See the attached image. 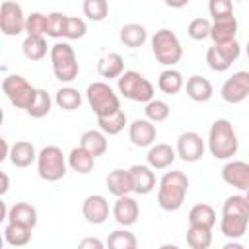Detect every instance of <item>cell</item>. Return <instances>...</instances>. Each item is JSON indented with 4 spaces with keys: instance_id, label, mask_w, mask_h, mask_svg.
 <instances>
[{
    "instance_id": "cell-1",
    "label": "cell",
    "mask_w": 249,
    "mask_h": 249,
    "mask_svg": "<svg viewBox=\"0 0 249 249\" xmlns=\"http://www.w3.org/2000/svg\"><path fill=\"white\" fill-rule=\"evenodd\" d=\"M187 191H189V177L183 171L177 169L165 171L158 189V204L167 212H175L183 206Z\"/></svg>"
},
{
    "instance_id": "cell-2",
    "label": "cell",
    "mask_w": 249,
    "mask_h": 249,
    "mask_svg": "<svg viewBox=\"0 0 249 249\" xmlns=\"http://www.w3.org/2000/svg\"><path fill=\"white\" fill-rule=\"evenodd\" d=\"M239 142L233 124L228 119H216L208 130V150L216 160H230L237 154Z\"/></svg>"
},
{
    "instance_id": "cell-3",
    "label": "cell",
    "mask_w": 249,
    "mask_h": 249,
    "mask_svg": "<svg viewBox=\"0 0 249 249\" xmlns=\"http://www.w3.org/2000/svg\"><path fill=\"white\" fill-rule=\"evenodd\" d=\"M152 53H154L156 60L160 64H165V66H173L183 58L181 41L167 27H161V29H158L154 33V37H152Z\"/></svg>"
},
{
    "instance_id": "cell-4",
    "label": "cell",
    "mask_w": 249,
    "mask_h": 249,
    "mask_svg": "<svg viewBox=\"0 0 249 249\" xmlns=\"http://www.w3.org/2000/svg\"><path fill=\"white\" fill-rule=\"evenodd\" d=\"M88 103L95 117H109L117 111H121L119 95L113 91V88L105 82H91L86 89Z\"/></svg>"
},
{
    "instance_id": "cell-5",
    "label": "cell",
    "mask_w": 249,
    "mask_h": 249,
    "mask_svg": "<svg viewBox=\"0 0 249 249\" xmlns=\"http://www.w3.org/2000/svg\"><path fill=\"white\" fill-rule=\"evenodd\" d=\"M51 62H53V72L54 78L68 84L72 80L78 78L80 74V66H78V58L74 49L68 43H54L51 47Z\"/></svg>"
},
{
    "instance_id": "cell-6",
    "label": "cell",
    "mask_w": 249,
    "mask_h": 249,
    "mask_svg": "<svg viewBox=\"0 0 249 249\" xmlns=\"http://www.w3.org/2000/svg\"><path fill=\"white\" fill-rule=\"evenodd\" d=\"M37 171L43 181L54 183L66 175V160L58 146H45L37 156Z\"/></svg>"
},
{
    "instance_id": "cell-7",
    "label": "cell",
    "mask_w": 249,
    "mask_h": 249,
    "mask_svg": "<svg viewBox=\"0 0 249 249\" xmlns=\"http://www.w3.org/2000/svg\"><path fill=\"white\" fill-rule=\"evenodd\" d=\"M119 93H123L130 101H140V103H150L154 99V86L150 80H146L142 74L134 70H126L119 80H117Z\"/></svg>"
},
{
    "instance_id": "cell-8",
    "label": "cell",
    "mask_w": 249,
    "mask_h": 249,
    "mask_svg": "<svg viewBox=\"0 0 249 249\" xmlns=\"http://www.w3.org/2000/svg\"><path fill=\"white\" fill-rule=\"evenodd\" d=\"M2 91L10 99V103L18 109H29L37 95V88H33L23 76L19 74H10L2 80Z\"/></svg>"
},
{
    "instance_id": "cell-9",
    "label": "cell",
    "mask_w": 249,
    "mask_h": 249,
    "mask_svg": "<svg viewBox=\"0 0 249 249\" xmlns=\"http://www.w3.org/2000/svg\"><path fill=\"white\" fill-rule=\"evenodd\" d=\"M241 54V47L237 41L224 43V45H212L206 51V64L214 72H226Z\"/></svg>"
},
{
    "instance_id": "cell-10",
    "label": "cell",
    "mask_w": 249,
    "mask_h": 249,
    "mask_svg": "<svg viewBox=\"0 0 249 249\" xmlns=\"http://www.w3.org/2000/svg\"><path fill=\"white\" fill-rule=\"evenodd\" d=\"M27 16H23V8L16 2H2L0 4V31L4 35L16 37L25 31Z\"/></svg>"
},
{
    "instance_id": "cell-11",
    "label": "cell",
    "mask_w": 249,
    "mask_h": 249,
    "mask_svg": "<svg viewBox=\"0 0 249 249\" xmlns=\"http://www.w3.org/2000/svg\"><path fill=\"white\" fill-rule=\"evenodd\" d=\"M204 150H206V144L202 140V136L198 132H193V130H187L183 134H179L177 138V156L187 161V163H195L198 161L202 156H204Z\"/></svg>"
},
{
    "instance_id": "cell-12",
    "label": "cell",
    "mask_w": 249,
    "mask_h": 249,
    "mask_svg": "<svg viewBox=\"0 0 249 249\" xmlns=\"http://www.w3.org/2000/svg\"><path fill=\"white\" fill-rule=\"evenodd\" d=\"M220 95L226 103H241L247 99L249 95V72L245 70H239L235 72L233 76H230L222 89H220Z\"/></svg>"
},
{
    "instance_id": "cell-13",
    "label": "cell",
    "mask_w": 249,
    "mask_h": 249,
    "mask_svg": "<svg viewBox=\"0 0 249 249\" xmlns=\"http://www.w3.org/2000/svg\"><path fill=\"white\" fill-rule=\"evenodd\" d=\"M222 179L230 187H235L239 191H249V163L247 161H228L222 167Z\"/></svg>"
},
{
    "instance_id": "cell-14",
    "label": "cell",
    "mask_w": 249,
    "mask_h": 249,
    "mask_svg": "<svg viewBox=\"0 0 249 249\" xmlns=\"http://www.w3.org/2000/svg\"><path fill=\"white\" fill-rule=\"evenodd\" d=\"M128 136L130 142L136 148H148L154 146L156 140V124L148 119H134L128 126Z\"/></svg>"
},
{
    "instance_id": "cell-15",
    "label": "cell",
    "mask_w": 249,
    "mask_h": 249,
    "mask_svg": "<svg viewBox=\"0 0 249 249\" xmlns=\"http://www.w3.org/2000/svg\"><path fill=\"white\" fill-rule=\"evenodd\" d=\"M82 214L89 224H103L109 218V202L103 195H89L82 202Z\"/></svg>"
},
{
    "instance_id": "cell-16",
    "label": "cell",
    "mask_w": 249,
    "mask_h": 249,
    "mask_svg": "<svg viewBox=\"0 0 249 249\" xmlns=\"http://www.w3.org/2000/svg\"><path fill=\"white\" fill-rule=\"evenodd\" d=\"M138 214H140V208H138V202L132 196H121L113 204V216H115L117 224H121L124 228L136 224Z\"/></svg>"
},
{
    "instance_id": "cell-17",
    "label": "cell",
    "mask_w": 249,
    "mask_h": 249,
    "mask_svg": "<svg viewBox=\"0 0 249 249\" xmlns=\"http://www.w3.org/2000/svg\"><path fill=\"white\" fill-rule=\"evenodd\" d=\"M128 171H130L132 189H134L136 195H148V193L154 191V187H156V175H154V171H152L150 165H140V163H136V165H132Z\"/></svg>"
},
{
    "instance_id": "cell-18",
    "label": "cell",
    "mask_w": 249,
    "mask_h": 249,
    "mask_svg": "<svg viewBox=\"0 0 249 249\" xmlns=\"http://www.w3.org/2000/svg\"><path fill=\"white\" fill-rule=\"evenodd\" d=\"M235 35H237V19H235V16L222 18V19H216L212 23L210 39L214 41V45L231 43V41H235Z\"/></svg>"
},
{
    "instance_id": "cell-19",
    "label": "cell",
    "mask_w": 249,
    "mask_h": 249,
    "mask_svg": "<svg viewBox=\"0 0 249 249\" xmlns=\"http://www.w3.org/2000/svg\"><path fill=\"white\" fill-rule=\"evenodd\" d=\"M107 189H109V193L115 195L117 198L128 196L130 193H134L130 171H128V169H113V171L107 175Z\"/></svg>"
},
{
    "instance_id": "cell-20",
    "label": "cell",
    "mask_w": 249,
    "mask_h": 249,
    "mask_svg": "<svg viewBox=\"0 0 249 249\" xmlns=\"http://www.w3.org/2000/svg\"><path fill=\"white\" fill-rule=\"evenodd\" d=\"M175 156H177V152L169 144H154V146H150L146 160L152 169H165L175 161Z\"/></svg>"
},
{
    "instance_id": "cell-21",
    "label": "cell",
    "mask_w": 249,
    "mask_h": 249,
    "mask_svg": "<svg viewBox=\"0 0 249 249\" xmlns=\"http://www.w3.org/2000/svg\"><path fill=\"white\" fill-rule=\"evenodd\" d=\"M8 222L19 224V226H25V228L33 230L35 224H37V210L29 202H16L14 206H10Z\"/></svg>"
},
{
    "instance_id": "cell-22",
    "label": "cell",
    "mask_w": 249,
    "mask_h": 249,
    "mask_svg": "<svg viewBox=\"0 0 249 249\" xmlns=\"http://www.w3.org/2000/svg\"><path fill=\"white\" fill-rule=\"evenodd\" d=\"M97 72H99L101 78H107V80L117 78L119 80L124 74V60H123V56L119 53H109V54L101 56L99 62H97Z\"/></svg>"
},
{
    "instance_id": "cell-23",
    "label": "cell",
    "mask_w": 249,
    "mask_h": 249,
    "mask_svg": "<svg viewBox=\"0 0 249 249\" xmlns=\"http://www.w3.org/2000/svg\"><path fill=\"white\" fill-rule=\"evenodd\" d=\"M189 226L212 230L216 226V210L210 204H204V202L195 204L189 210Z\"/></svg>"
},
{
    "instance_id": "cell-24",
    "label": "cell",
    "mask_w": 249,
    "mask_h": 249,
    "mask_svg": "<svg viewBox=\"0 0 249 249\" xmlns=\"http://www.w3.org/2000/svg\"><path fill=\"white\" fill-rule=\"evenodd\" d=\"M185 89H187V95L196 103H204L212 97V84L198 74H195L187 80Z\"/></svg>"
},
{
    "instance_id": "cell-25",
    "label": "cell",
    "mask_w": 249,
    "mask_h": 249,
    "mask_svg": "<svg viewBox=\"0 0 249 249\" xmlns=\"http://www.w3.org/2000/svg\"><path fill=\"white\" fill-rule=\"evenodd\" d=\"M80 148H84L93 158L103 156L107 152V136L101 130H86L80 136Z\"/></svg>"
},
{
    "instance_id": "cell-26",
    "label": "cell",
    "mask_w": 249,
    "mask_h": 249,
    "mask_svg": "<svg viewBox=\"0 0 249 249\" xmlns=\"http://www.w3.org/2000/svg\"><path fill=\"white\" fill-rule=\"evenodd\" d=\"M119 39L124 47H130V49H136V47H142L148 39V31L144 25L140 23H126L121 27L119 31Z\"/></svg>"
},
{
    "instance_id": "cell-27",
    "label": "cell",
    "mask_w": 249,
    "mask_h": 249,
    "mask_svg": "<svg viewBox=\"0 0 249 249\" xmlns=\"http://www.w3.org/2000/svg\"><path fill=\"white\" fill-rule=\"evenodd\" d=\"M39 154H35V148L31 142L27 140H19L12 146V152H10V161L16 165V167H29L35 160H37Z\"/></svg>"
},
{
    "instance_id": "cell-28",
    "label": "cell",
    "mask_w": 249,
    "mask_h": 249,
    "mask_svg": "<svg viewBox=\"0 0 249 249\" xmlns=\"http://www.w3.org/2000/svg\"><path fill=\"white\" fill-rule=\"evenodd\" d=\"M158 88H160L163 93H167V95H175V93H179V91L185 88V78H183V74H181L179 70L167 68V70H163V72L160 74V78H158Z\"/></svg>"
},
{
    "instance_id": "cell-29",
    "label": "cell",
    "mask_w": 249,
    "mask_h": 249,
    "mask_svg": "<svg viewBox=\"0 0 249 249\" xmlns=\"http://www.w3.org/2000/svg\"><path fill=\"white\" fill-rule=\"evenodd\" d=\"M247 224H249V218H243V216H222L220 230L228 239L237 241L247 231Z\"/></svg>"
},
{
    "instance_id": "cell-30",
    "label": "cell",
    "mask_w": 249,
    "mask_h": 249,
    "mask_svg": "<svg viewBox=\"0 0 249 249\" xmlns=\"http://www.w3.org/2000/svg\"><path fill=\"white\" fill-rule=\"evenodd\" d=\"M93 163H95V158L93 156H89L84 148H72L70 150V154H68V165H70V169H74L76 173H82V175H86V173H89L91 169H93Z\"/></svg>"
},
{
    "instance_id": "cell-31",
    "label": "cell",
    "mask_w": 249,
    "mask_h": 249,
    "mask_svg": "<svg viewBox=\"0 0 249 249\" xmlns=\"http://www.w3.org/2000/svg\"><path fill=\"white\" fill-rule=\"evenodd\" d=\"M31 239V228L19 226V224H12L8 222L4 228V241L12 247H23L27 245Z\"/></svg>"
},
{
    "instance_id": "cell-32",
    "label": "cell",
    "mask_w": 249,
    "mask_h": 249,
    "mask_svg": "<svg viewBox=\"0 0 249 249\" xmlns=\"http://www.w3.org/2000/svg\"><path fill=\"white\" fill-rule=\"evenodd\" d=\"M97 124H99V130L103 134L115 136V134H119L126 126V115L121 109V111H117V113H113L109 117H97Z\"/></svg>"
},
{
    "instance_id": "cell-33",
    "label": "cell",
    "mask_w": 249,
    "mask_h": 249,
    "mask_svg": "<svg viewBox=\"0 0 249 249\" xmlns=\"http://www.w3.org/2000/svg\"><path fill=\"white\" fill-rule=\"evenodd\" d=\"M107 249H136L138 247V241H136V235L128 230H115L109 233L107 241H105Z\"/></svg>"
},
{
    "instance_id": "cell-34",
    "label": "cell",
    "mask_w": 249,
    "mask_h": 249,
    "mask_svg": "<svg viewBox=\"0 0 249 249\" xmlns=\"http://www.w3.org/2000/svg\"><path fill=\"white\" fill-rule=\"evenodd\" d=\"M54 101H56V105H58L60 109H64V111H74V109L80 107L82 95H80V91H78L76 88L64 86V88H60V89L56 91Z\"/></svg>"
},
{
    "instance_id": "cell-35",
    "label": "cell",
    "mask_w": 249,
    "mask_h": 249,
    "mask_svg": "<svg viewBox=\"0 0 249 249\" xmlns=\"http://www.w3.org/2000/svg\"><path fill=\"white\" fill-rule=\"evenodd\" d=\"M187 245L191 249H208L212 245V230L189 226V230H187Z\"/></svg>"
},
{
    "instance_id": "cell-36",
    "label": "cell",
    "mask_w": 249,
    "mask_h": 249,
    "mask_svg": "<svg viewBox=\"0 0 249 249\" xmlns=\"http://www.w3.org/2000/svg\"><path fill=\"white\" fill-rule=\"evenodd\" d=\"M21 51L27 60H41L47 54V41L45 37H25Z\"/></svg>"
},
{
    "instance_id": "cell-37",
    "label": "cell",
    "mask_w": 249,
    "mask_h": 249,
    "mask_svg": "<svg viewBox=\"0 0 249 249\" xmlns=\"http://www.w3.org/2000/svg\"><path fill=\"white\" fill-rule=\"evenodd\" d=\"M51 105H53L51 95H49L45 89H37V95H35L33 103H31L29 109H27V115L33 117V119H43L45 115H49Z\"/></svg>"
},
{
    "instance_id": "cell-38",
    "label": "cell",
    "mask_w": 249,
    "mask_h": 249,
    "mask_svg": "<svg viewBox=\"0 0 249 249\" xmlns=\"http://www.w3.org/2000/svg\"><path fill=\"white\" fill-rule=\"evenodd\" d=\"M222 216H243V218H249V210H247L243 195L228 196L224 206H222Z\"/></svg>"
},
{
    "instance_id": "cell-39",
    "label": "cell",
    "mask_w": 249,
    "mask_h": 249,
    "mask_svg": "<svg viewBox=\"0 0 249 249\" xmlns=\"http://www.w3.org/2000/svg\"><path fill=\"white\" fill-rule=\"evenodd\" d=\"M25 33H27V37H45L47 35V16L41 12L29 14L27 21H25Z\"/></svg>"
},
{
    "instance_id": "cell-40",
    "label": "cell",
    "mask_w": 249,
    "mask_h": 249,
    "mask_svg": "<svg viewBox=\"0 0 249 249\" xmlns=\"http://www.w3.org/2000/svg\"><path fill=\"white\" fill-rule=\"evenodd\" d=\"M84 14L88 16V19L91 21H103L109 14V4L105 0H86L82 4Z\"/></svg>"
},
{
    "instance_id": "cell-41",
    "label": "cell",
    "mask_w": 249,
    "mask_h": 249,
    "mask_svg": "<svg viewBox=\"0 0 249 249\" xmlns=\"http://www.w3.org/2000/svg\"><path fill=\"white\" fill-rule=\"evenodd\" d=\"M144 113H146V119L152 121V123H161L169 117V105L161 99H152L150 103H146L144 107Z\"/></svg>"
},
{
    "instance_id": "cell-42",
    "label": "cell",
    "mask_w": 249,
    "mask_h": 249,
    "mask_svg": "<svg viewBox=\"0 0 249 249\" xmlns=\"http://www.w3.org/2000/svg\"><path fill=\"white\" fill-rule=\"evenodd\" d=\"M210 29H212V23L206 18H195L187 25V33L193 41H204L206 37H210Z\"/></svg>"
},
{
    "instance_id": "cell-43",
    "label": "cell",
    "mask_w": 249,
    "mask_h": 249,
    "mask_svg": "<svg viewBox=\"0 0 249 249\" xmlns=\"http://www.w3.org/2000/svg\"><path fill=\"white\" fill-rule=\"evenodd\" d=\"M66 14L62 12H51L47 16V35L53 39L64 37V25H66Z\"/></svg>"
},
{
    "instance_id": "cell-44",
    "label": "cell",
    "mask_w": 249,
    "mask_h": 249,
    "mask_svg": "<svg viewBox=\"0 0 249 249\" xmlns=\"http://www.w3.org/2000/svg\"><path fill=\"white\" fill-rule=\"evenodd\" d=\"M88 27H86V21L82 18H74V16H68L66 18V25H64V37L66 39H82L86 35Z\"/></svg>"
},
{
    "instance_id": "cell-45",
    "label": "cell",
    "mask_w": 249,
    "mask_h": 249,
    "mask_svg": "<svg viewBox=\"0 0 249 249\" xmlns=\"http://www.w3.org/2000/svg\"><path fill=\"white\" fill-rule=\"evenodd\" d=\"M208 12L212 19H222V18H231L233 16V4L230 0H210L208 2Z\"/></svg>"
},
{
    "instance_id": "cell-46",
    "label": "cell",
    "mask_w": 249,
    "mask_h": 249,
    "mask_svg": "<svg viewBox=\"0 0 249 249\" xmlns=\"http://www.w3.org/2000/svg\"><path fill=\"white\" fill-rule=\"evenodd\" d=\"M107 245L99 239V237H84L78 243V249H105Z\"/></svg>"
},
{
    "instance_id": "cell-47",
    "label": "cell",
    "mask_w": 249,
    "mask_h": 249,
    "mask_svg": "<svg viewBox=\"0 0 249 249\" xmlns=\"http://www.w3.org/2000/svg\"><path fill=\"white\" fill-rule=\"evenodd\" d=\"M0 179H2V187H0V195H6L8 193V189H10V181H8V175L2 171L0 173Z\"/></svg>"
},
{
    "instance_id": "cell-48",
    "label": "cell",
    "mask_w": 249,
    "mask_h": 249,
    "mask_svg": "<svg viewBox=\"0 0 249 249\" xmlns=\"http://www.w3.org/2000/svg\"><path fill=\"white\" fill-rule=\"evenodd\" d=\"M222 249H245V247H243L239 241H228V243H226Z\"/></svg>"
},
{
    "instance_id": "cell-49",
    "label": "cell",
    "mask_w": 249,
    "mask_h": 249,
    "mask_svg": "<svg viewBox=\"0 0 249 249\" xmlns=\"http://www.w3.org/2000/svg\"><path fill=\"white\" fill-rule=\"evenodd\" d=\"M158 249H179L177 245H171V243H165V245H161V247H158Z\"/></svg>"
},
{
    "instance_id": "cell-50",
    "label": "cell",
    "mask_w": 249,
    "mask_h": 249,
    "mask_svg": "<svg viewBox=\"0 0 249 249\" xmlns=\"http://www.w3.org/2000/svg\"><path fill=\"white\" fill-rule=\"evenodd\" d=\"M243 198H245V204H247V210H249V191H245V195H243Z\"/></svg>"
},
{
    "instance_id": "cell-51",
    "label": "cell",
    "mask_w": 249,
    "mask_h": 249,
    "mask_svg": "<svg viewBox=\"0 0 249 249\" xmlns=\"http://www.w3.org/2000/svg\"><path fill=\"white\" fill-rule=\"evenodd\" d=\"M245 53H247V58H249V41H247V47H245Z\"/></svg>"
}]
</instances>
